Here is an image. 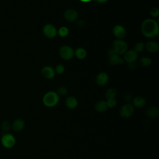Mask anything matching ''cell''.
I'll return each instance as SVG.
<instances>
[{
	"mask_svg": "<svg viewBox=\"0 0 159 159\" xmlns=\"http://www.w3.org/2000/svg\"><path fill=\"white\" fill-rule=\"evenodd\" d=\"M141 32L147 38H152L155 37L159 32L158 22L152 19H145L142 24Z\"/></svg>",
	"mask_w": 159,
	"mask_h": 159,
	"instance_id": "1",
	"label": "cell"
},
{
	"mask_svg": "<svg viewBox=\"0 0 159 159\" xmlns=\"http://www.w3.org/2000/svg\"><path fill=\"white\" fill-rule=\"evenodd\" d=\"M59 95L55 91H48L45 93L42 98L43 104L48 107L55 106L59 102Z\"/></svg>",
	"mask_w": 159,
	"mask_h": 159,
	"instance_id": "2",
	"label": "cell"
},
{
	"mask_svg": "<svg viewBox=\"0 0 159 159\" xmlns=\"http://www.w3.org/2000/svg\"><path fill=\"white\" fill-rule=\"evenodd\" d=\"M112 50L117 55H124L127 51V45L121 39H116L112 43Z\"/></svg>",
	"mask_w": 159,
	"mask_h": 159,
	"instance_id": "3",
	"label": "cell"
},
{
	"mask_svg": "<svg viewBox=\"0 0 159 159\" xmlns=\"http://www.w3.org/2000/svg\"><path fill=\"white\" fill-rule=\"evenodd\" d=\"M1 143L4 148H11L16 143V139L12 134L6 133L1 137Z\"/></svg>",
	"mask_w": 159,
	"mask_h": 159,
	"instance_id": "4",
	"label": "cell"
},
{
	"mask_svg": "<svg viewBox=\"0 0 159 159\" xmlns=\"http://www.w3.org/2000/svg\"><path fill=\"white\" fill-rule=\"evenodd\" d=\"M59 55L63 60H69L73 57L75 52L71 47L68 45H63L59 49Z\"/></svg>",
	"mask_w": 159,
	"mask_h": 159,
	"instance_id": "5",
	"label": "cell"
},
{
	"mask_svg": "<svg viewBox=\"0 0 159 159\" xmlns=\"http://www.w3.org/2000/svg\"><path fill=\"white\" fill-rule=\"evenodd\" d=\"M134 112V107L132 104H124L120 109L119 114L122 118H129L133 115Z\"/></svg>",
	"mask_w": 159,
	"mask_h": 159,
	"instance_id": "6",
	"label": "cell"
},
{
	"mask_svg": "<svg viewBox=\"0 0 159 159\" xmlns=\"http://www.w3.org/2000/svg\"><path fill=\"white\" fill-rule=\"evenodd\" d=\"M43 33L47 38L52 39L56 36L57 31L54 25L48 24L43 27Z\"/></svg>",
	"mask_w": 159,
	"mask_h": 159,
	"instance_id": "7",
	"label": "cell"
},
{
	"mask_svg": "<svg viewBox=\"0 0 159 159\" xmlns=\"http://www.w3.org/2000/svg\"><path fill=\"white\" fill-rule=\"evenodd\" d=\"M64 18L68 22H74L75 21L78 17V14L76 11L69 9L65 11L63 14Z\"/></svg>",
	"mask_w": 159,
	"mask_h": 159,
	"instance_id": "8",
	"label": "cell"
},
{
	"mask_svg": "<svg viewBox=\"0 0 159 159\" xmlns=\"http://www.w3.org/2000/svg\"><path fill=\"white\" fill-rule=\"evenodd\" d=\"M138 58V53L134 50H127L124 53V60L128 63H134Z\"/></svg>",
	"mask_w": 159,
	"mask_h": 159,
	"instance_id": "9",
	"label": "cell"
},
{
	"mask_svg": "<svg viewBox=\"0 0 159 159\" xmlns=\"http://www.w3.org/2000/svg\"><path fill=\"white\" fill-rule=\"evenodd\" d=\"M113 34L116 37H117L118 39H123L126 34L125 29V28L120 25H116L113 27L112 29Z\"/></svg>",
	"mask_w": 159,
	"mask_h": 159,
	"instance_id": "10",
	"label": "cell"
},
{
	"mask_svg": "<svg viewBox=\"0 0 159 159\" xmlns=\"http://www.w3.org/2000/svg\"><path fill=\"white\" fill-rule=\"evenodd\" d=\"M41 74L43 77L47 79H52L55 77V72L53 68L49 66H46L42 68Z\"/></svg>",
	"mask_w": 159,
	"mask_h": 159,
	"instance_id": "11",
	"label": "cell"
},
{
	"mask_svg": "<svg viewBox=\"0 0 159 159\" xmlns=\"http://www.w3.org/2000/svg\"><path fill=\"white\" fill-rule=\"evenodd\" d=\"M108 80L109 77L107 74L104 72H101L96 76V83L99 86H102L107 84Z\"/></svg>",
	"mask_w": 159,
	"mask_h": 159,
	"instance_id": "12",
	"label": "cell"
},
{
	"mask_svg": "<svg viewBox=\"0 0 159 159\" xmlns=\"http://www.w3.org/2000/svg\"><path fill=\"white\" fill-rule=\"evenodd\" d=\"M145 48L150 53H156L159 50V45L154 41H150L145 44Z\"/></svg>",
	"mask_w": 159,
	"mask_h": 159,
	"instance_id": "13",
	"label": "cell"
},
{
	"mask_svg": "<svg viewBox=\"0 0 159 159\" xmlns=\"http://www.w3.org/2000/svg\"><path fill=\"white\" fill-rule=\"evenodd\" d=\"M94 109L98 112L103 113L108 109V107H107L106 101L100 100L95 104Z\"/></svg>",
	"mask_w": 159,
	"mask_h": 159,
	"instance_id": "14",
	"label": "cell"
},
{
	"mask_svg": "<svg viewBox=\"0 0 159 159\" xmlns=\"http://www.w3.org/2000/svg\"><path fill=\"white\" fill-rule=\"evenodd\" d=\"M25 127V122L22 119H17L14 120L12 127L16 132H20L24 129Z\"/></svg>",
	"mask_w": 159,
	"mask_h": 159,
	"instance_id": "15",
	"label": "cell"
},
{
	"mask_svg": "<svg viewBox=\"0 0 159 159\" xmlns=\"http://www.w3.org/2000/svg\"><path fill=\"white\" fill-rule=\"evenodd\" d=\"M146 104V100L142 96H135L132 99V106L137 108H142Z\"/></svg>",
	"mask_w": 159,
	"mask_h": 159,
	"instance_id": "16",
	"label": "cell"
},
{
	"mask_svg": "<svg viewBox=\"0 0 159 159\" xmlns=\"http://www.w3.org/2000/svg\"><path fill=\"white\" fill-rule=\"evenodd\" d=\"M65 105L70 109H75L78 106V101L74 96H69L65 100Z\"/></svg>",
	"mask_w": 159,
	"mask_h": 159,
	"instance_id": "17",
	"label": "cell"
},
{
	"mask_svg": "<svg viewBox=\"0 0 159 159\" xmlns=\"http://www.w3.org/2000/svg\"><path fill=\"white\" fill-rule=\"evenodd\" d=\"M124 62V60L119 57V55L114 53L109 56V63L112 65H116L117 64H122Z\"/></svg>",
	"mask_w": 159,
	"mask_h": 159,
	"instance_id": "18",
	"label": "cell"
},
{
	"mask_svg": "<svg viewBox=\"0 0 159 159\" xmlns=\"http://www.w3.org/2000/svg\"><path fill=\"white\" fill-rule=\"evenodd\" d=\"M146 115L148 117L153 119L156 118L159 116V109L157 107L155 106H152L148 107L146 110Z\"/></svg>",
	"mask_w": 159,
	"mask_h": 159,
	"instance_id": "19",
	"label": "cell"
},
{
	"mask_svg": "<svg viewBox=\"0 0 159 159\" xmlns=\"http://www.w3.org/2000/svg\"><path fill=\"white\" fill-rule=\"evenodd\" d=\"M75 54L77 58L78 59H83L86 56V50L83 48H78L75 52Z\"/></svg>",
	"mask_w": 159,
	"mask_h": 159,
	"instance_id": "20",
	"label": "cell"
},
{
	"mask_svg": "<svg viewBox=\"0 0 159 159\" xmlns=\"http://www.w3.org/2000/svg\"><path fill=\"white\" fill-rule=\"evenodd\" d=\"M139 64L140 66L146 67L152 63V60L147 57H142L139 59Z\"/></svg>",
	"mask_w": 159,
	"mask_h": 159,
	"instance_id": "21",
	"label": "cell"
},
{
	"mask_svg": "<svg viewBox=\"0 0 159 159\" xmlns=\"http://www.w3.org/2000/svg\"><path fill=\"white\" fill-rule=\"evenodd\" d=\"M116 96V91L113 88L108 89L105 93V98L106 99H114Z\"/></svg>",
	"mask_w": 159,
	"mask_h": 159,
	"instance_id": "22",
	"label": "cell"
},
{
	"mask_svg": "<svg viewBox=\"0 0 159 159\" xmlns=\"http://www.w3.org/2000/svg\"><path fill=\"white\" fill-rule=\"evenodd\" d=\"M69 33V30L68 29L65 27V26H62L61 27L59 30H58V35L61 37H66L68 35Z\"/></svg>",
	"mask_w": 159,
	"mask_h": 159,
	"instance_id": "23",
	"label": "cell"
},
{
	"mask_svg": "<svg viewBox=\"0 0 159 159\" xmlns=\"http://www.w3.org/2000/svg\"><path fill=\"white\" fill-rule=\"evenodd\" d=\"M145 48V44L144 43L140 42H137L134 45V51L137 53H139V52H141Z\"/></svg>",
	"mask_w": 159,
	"mask_h": 159,
	"instance_id": "24",
	"label": "cell"
},
{
	"mask_svg": "<svg viewBox=\"0 0 159 159\" xmlns=\"http://www.w3.org/2000/svg\"><path fill=\"white\" fill-rule=\"evenodd\" d=\"M57 93L60 96H65L68 93V89L65 86H60L57 89Z\"/></svg>",
	"mask_w": 159,
	"mask_h": 159,
	"instance_id": "25",
	"label": "cell"
},
{
	"mask_svg": "<svg viewBox=\"0 0 159 159\" xmlns=\"http://www.w3.org/2000/svg\"><path fill=\"white\" fill-rule=\"evenodd\" d=\"M106 104L107 105V107L108 108H113L116 105H117V101L116 100L114 99H107L106 101Z\"/></svg>",
	"mask_w": 159,
	"mask_h": 159,
	"instance_id": "26",
	"label": "cell"
},
{
	"mask_svg": "<svg viewBox=\"0 0 159 159\" xmlns=\"http://www.w3.org/2000/svg\"><path fill=\"white\" fill-rule=\"evenodd\" d=\"M150 14L153 17H157L159 16V10L157 7H152L150 10Z\"/></svg>",
	"mask_w": 159,
	"mask_h": 159,
	"instance_id": "27",
	"label": "cell"
},
{
	"mask_svg": "<svg viewBox=\"0 0 159 159\" xmlns=\"http://www.w3.org/2000/svg\"><path fill=\"white\" fill-rule=\"evenodd\" d=\"M11 124H10V122H8V121L5 120V121H4V122L1 124V129H2V130H4V131H6H6H8V130L11 129Z\"/></svg>",
	"mask_w": 159,
	"mask_h": 159,
	"instance_id": "28",
	"label": "cell"
},
{
	"mask_svg": "<svg viewBox=\"0 0 159 159\" xmlns=\"http://www.w3.org/2000/svg\"><path fill=\"white\" fill-rule=\"evenodd\" d=\"M65 71V67L63 65H58L56 67H55V73H57V74H62Z\"/></svg>",
	"mask_w": 159,
	"mask_h": 159,
	"instance_id": "29",
	"label": "cell"
},
{
	"mask_svg": "<svg viewBox=\"0 0 159 159\" xmlns=\"http://www.w3.org/2000/svg\"><path fill=\"white\" fill-rule=\"evenodd\" d=\"M131 98H132V97H131V95L130 94H127L124 96V99L127 102L130 101L131 100Z\"/></svg>",
	"mask_w": 159,
	"mask_h": 159,
	"instance_id": "30",
	"label": "cell"
},
{
	"mask_svg": "<svg viewBox=\"0 0 159 159\" xmlns=\"http://www.w3.org/2000/svg\"><path fill=\"white\" fill-rule=\"evenodd\" d=\"M129 68L131 70H134L136 68V65L134 63H129V65H128Z\"/></svg>",
	"mask_w": 159,
	"mask_h": 159,
	"instance_id": "31",
	"label": "cell"
},
{
	"mask_svg": "<svg viewBox=\"0 0 159 159\" xmlns=\"http://www.w3.org/2000/svg\"><path fill=\"white\" fill-rule=\"evenodd\" d=\"M84 21H83V20H80V21H79L78 22V25H79V26L80 27H82L84 25Z\"/></svg>",
	"mask_w": 159,
	"mask_h": 159,
	"instance_id": "32",
	"label": "cell"
},
{
	"mask_svg": "<svg viewBox=\"0 0 159 159\" xmlns=\"http://www.w3.org/2000/svg\"><path fill=\"white\" fill-rule=\"evenodd\" d=\"M98 2H100V3H104L106 2L107 0H96Z\"/></svg>",
	"mask_w": 159,
	"mask_h": 159,
	"instance_id": "33",
	"label": "cell"
},
{
	"mask_svg": "<svg viewBox=\"0 0 159 159\" xmlns=\"http://www.w3.org/2000/svg\"><path fill=\"white\" fill-rule=\"evenodd\" d=\"M81 1H83V2H88V1H91V0H81Z\"/></svg>",
	"mask_w": 159,
	"mask_h": 159,
	"instance_id": "34",
	"label": "cell"
}]
</instances>
